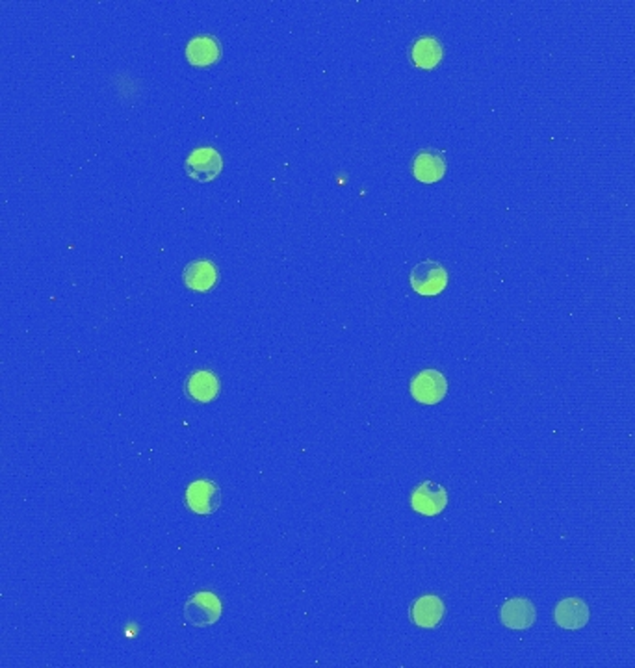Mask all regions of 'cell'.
I'll return each mask as SVG.
<instances>
[{
    "label": "cell",
    "mask_w": 635,
    "mask_h": 668,
    "mask_svg": "<svg viewBox=\"0 0 635 668\" xmlns=\"http://www.w3.org/2000/svg\"><path fill=\"white\" fill-rule=\"evenodd\" d=\"M410 505L419 514L437 516L448 505V492L443 485L424 481L410 494Z\"/></svg>",
    "instance_id": "8992f818"
},
{
    "label": "cell",
    "mask_w": 635,
    "mask_h": 668,
    "mask_svg": "<svg viewBox=\"0 0 635 668\" xmlns=\"http://www.w3.org/2000/svg\"><path fill=\"white\" fill-rule=\"evenodd\" d=\"M448 285V271L437 260H422L410 269V286L420 295H438Z\"/></svg>",
    "instance_id": "7a4b0ae2"
},
{
    "label": "cell",
    "mask_w": 635,
    "mask_h": 668,
    "mask_svg": "<svg viewBox=\"0 0 635 668\" xmlns=\"http://www.w3.org/2000/svg\"><path fill=\"white\" fill-rule=\"evenodd\" d=\"M184 504L196 514L208 516L222 507V490L210 479H198L188 485Z\"/></svg>",
    "instance_id": "3957f363"
},
{
    "label": "cell",
    "mask_w": 635,
    "mask_h": 668,
    "mask_svg": "<svg viewBox=\"0 0 635 668\" xmlns=\"http://www.w3.org/2000/svg\"><path fill=\"white\" fill-rule=\"evenodd\" d=\"M184 388L190 400L198 401V403H210L219 394V379L216 374L208 370H199V372H193L186 379Z\"/></svg>",
    "instance_id": "4fadbf2b"
},
{
    "label": "cell",
    "mask_w": 635,
    "mask_h": 668,
    "mask_svg": "<svg viewBox=\"0 0 635 668\" xmlns=\"http://www.w3.org/2000/svg\"><path fill=\"white\" fill-rule=\"evenodd\" d=\"M224 160L214 147H199L193 149L186 162H184V171L190 179L198 182H210L219 173H222Z\"/></svg>",
    "instance_id": "277c9868"
},
{
    "label": "cell",
    "mask_w": 635,
    "mask_h": 668,
    "mask_svg": "<svg viewBox=\"0 0 635 668\" xmlns=\"http://www.w3.org/2000/svg\"><path fill=\"white\" fill-rule=\"evenodd\" d=\"M222 58V45L214 36H196L186 45V60L193 67H208Z\"/></svg>",
    "instance_id": "8fae6325"
},
{
    "label": "cell",
    "mask_w": 635,
    "mask_h": 668,
    "mask_svg": "<svg viewBox=\"0 0 635 668\" xmlns=\"http://www.w3.org/2000/svg\"><path fill=\"white\" fill-rule=\"evenodd\" d=\"M445 615H446V605L443 598H438L435 594L420 596L419 600L412 602L409 609L410 622L422 629L438 628L440 622L445 620Z\"/></svg>",
    "instance_id": "52a82bcc"
},
{
    "label": "cell",
    "mask_w": 635,
    "mask_h": 668,
    "mask_svg": "<svg viewBox=\"0 0 635 668\" xmlns=\"http://www.w3.org/2000/svg\"><path fill=\"white\" fill-rule=\"evenodd\" d=\"M182 278L193 292H210L219 281V269L210 260H193L184 268Z\"/></svg>",
    "instance_id": "30bf717a"
},
{
    "label": "cell",
    "mask_w": 635,
    "mask_h": 668,
    "mask_svg": "<svg viewBox=\"0 0 635 668\" xmlns=\"http://www.w3.org/2000/svg\"><path fill=\"white\" fill-rule=\"evenodd\" d=\"M184 620L193 628H208L222 619V600L214 593L191 594L184 603Z\"/></svg>",
    "instance_id": "6da1fadb"
},
{
    "label": "cell",
    "mask_w": 635,
    "mask_h": 668,
    "mask_svg": "<svg viewBox=\"0 0 635 668\" xmlns=\"http://www.w3.org/2000/svg\"><path fill=\"white\" fill-rule=\"evenodd\" d=\"M448 381L438 370H422L410 381V396L422 405H437L446 398Z\"/></svg>",
    "instance_id": "5b68a950"
},
{
    "label": "cell",
    "mask_w": 635,
    "mask_h": 668,
    "mask_svg": "<svg viewBox=\"0 0 635 668\" xmlns=\"http://www.w3.org/2000/svg\"><path fill=\"white\" fill-rule=\"evenodd\" d=\"M589 605L582 598H565L554 609V622L567 631H578L589 624Z\"/></svg>",
    "instance_id": "9c48e42d"
},
{
    "label": "cell",
    "mask_w": 635,
    "mask_h": 668,
    "mask_svg": "<svg viewBox=\"0 0 635 668\" xmlns=\"http://www.w3.org/2000/svg\"><path fill=\"white\" fill-rule=\"evenodd\" d=\"M443 45L437 38L426 36L419 38L410 47V60L412 64L420 69H435L440 62H443Z\"/></svg>",
    "instance_id": "5bb4252c"
},
{
    "label": "cell",
    "mask_w": 635,
    "mask_h": 668,
    "mask_svg": "<svg viewBox=\"0 0 635 668\" xmlns=\"http://www.w3.org/2000/svg\"><path fill=\"white\" fill-rule=\"evenodd\" d=\"M537 620L535 605L528 598H511L500 609V622L513 631H526Z\"/></svg>",
    "instance_id": "ba28073f"
},
{
    "label": "cell",
    "mask_w": 635,
    "mask_h": 668,
    "mask_svg": "<svg viewBox=\"0 0 635 668\" xmlns=\"http://www.w3.org/2000/svg\"><path fill=\"white\" fill-rule=\"evenodd\" d=\"M445 173H446V162H445L443 154L433 151V149L420 151L412 162L414 179L424 182V184L438 182L440 179L445 177Z\"/></svg>",
    "instance_id": "7c38bea8"
}]
</instances>
